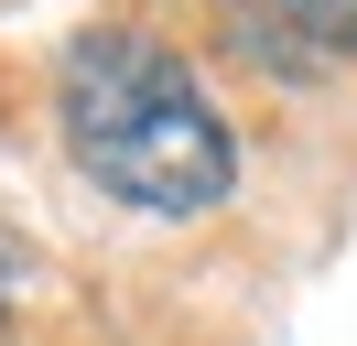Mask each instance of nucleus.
Returning <instances> with one entry per match:
<instances>
[{
  "label": "nucleus",
  "mask_w": 357,
  "mask_h": 346,
  "mask_svg": "<svg viewBox=\"0 0 357 346\" xmlns=\"http://www.w3.org/2000/svg\"><path fill=\"white\" fill-rule=\"evenodd\" d=\"M54 130H66L76 173L119 195L130 216H217L238 184V130L206 98V76L174 43L98 22L54 65Z\"/></svg>",
  "instance_id": "f257e3e1"
},
{
  "label": "nucleus",
  "mask_w": 357,
  "mask_h": 346,
  "mask_svg": "<svg viewBox=\"0 0 357 346\" xmlns=\"http://www.w3.org/2000/svg\"><path fill=\"white\" fill-rule=\"evenodd\" d=\"M303 54H357V0H271Z\"/></svg>",
  "instance_id": "f03ea898"
},
{
  "label": "nucleus",
  "mask_w": 357,
  "mask_h": 346,
  "mask_svg": "<svg viewBox=\"0 0 357 346\" xmlns=\"http://www.w3.org/2000/svg\"><path fill=\"white\" fill-rule=\"evenodd\" d=\"M0 303H11V238H0Z\"/></svg>",
  "instance_id": "7ed1b4c3"
}]
</instances>
